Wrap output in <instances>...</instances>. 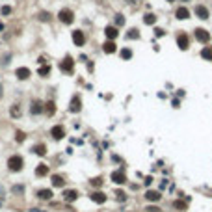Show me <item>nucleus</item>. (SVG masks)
I'll list each match as a JSON object with an SVG mask.
<instances>
[{"mask_svg": "<svg viewBox=\"0 0 212 212\" xmlns=\"http://www.w3.org/2000/svg\"><path fill=\"white\" fill-rule=\"evenodd\" d=\"M24 166H26V162H24V156L21 153H11L6 160V168L9 173H22Z\"/></svg>", "mask_w": 212, "mask_h": 212, "instance_id": "obj_1", "label": "nucleus"}, {"mask_svg": "<svg viewBox=\"0 0 212 212\" xmlns=\"http://www.w3.org/2000/svg\"><path fill=\"white\" fill-rule=\"evenodd\" d=\"M43 112H45V100L39 99V97H32V99H30V104H28L30 117H39V115H43Z\"/></svg>", "mask_w": 212, "mask_h": 212, "instance_id": "obj_2", "label": "nucleus"}, {"mask_svg": "<svg viewBox=\"0 0 212 212\" xmlns=\"http://www.w3.org/2000/svg\"><path fill=\"white\" fill-rule=\"evenodd\" d=\"M35 199L37 201H45V203H50L54 199V188L52 186H43V188H37L35 190Z\"/></svg>", "mask_w": 212, "mask_h": 212, "instance_id": "obj_3", "label": "nucleus"}, {"mask_svg": "<svg viewBox=\"0 0 212 212\" xmlns=\"http://www.w3.org/2000/svg\"><path fill=\"white\" fill-rule=\"evenodd\" d=\"M56 19L62 24H65V26H71V24L74 22V11L71 8H62L58 11V15H56Z\"/></svg>", "mask_w": 212, "mask_h": 212, "instance_id": "obj_4", "label": "nucleus"}, {"mask_svg": "<svg viewBox=\"0 0 212 212\" xmlns=\"http://www.w3.org/2000/svg\"><path fill=\"white\" fill-rule=\"evenodd\" d=\"M48 134H50V138H52L54 141H62L65 136H67V128H65V125L56 123V125H52V127H50Z\"/></svg>", "mask_w": 212, "mask_h": 212, "instance_id": "obj_5", "label": "nucleus"}, {"mask_svg": "<svg viewBox=\"0 0 212 212\" xmlns=\"http://www.w3.org/2000/svg\"><path fill=\"white\" fill-rule=\"evenodd\" d=\"M60 71H62L63 74H73L74 73V60H73V56L65 54L63 60L60 62Z\"/></svg>", "mask_w": 212, "mask_h": 212, "instance_id": "obj_6", "label": "nucleus"}, {"mask_svg": "<svg viewBox=\"0 0 212 212\" xmlns=\"http://www.w3.org/2000/svg\"><path fill=\"white\" fill-rule=\"evenodd\" d=\"M50 186L52 188H60L63 190L67 186V177L63 173H50Z\"/></svg>", "mask_w": 212, "mask_h": 212, "instance_id": "obj_7", "label": "nucleus"}, {"mask_svg": "<svg viewBox=\"0 0 212 212\" xmlns=\"http://www.w3.org/2000/svg\"><path fill=\"white\" fill-rule=\"evenodd\" d=\"M71 41H73V45L74 47H84L86 45V41H88V37H86V32L84 30H73L71 32Z\"/></svg>", "mask_w": 212, "mask_h": 212, "instance_id": "obj_8", "label": "nucleus"}, {"mask_svg": "<svg viewBox=\"0 0 212 212\" xmlns=\"http://www.w3.org/2000/svg\"><path fill=\"white\" fill-rule=\"evenodd\" d=\"M30 153L39 156V158H45V156L48 154V147H47L45 141H35V143L32 145V149H30Z\"/></svg>", "mask_w": 212, "mask_h": 212, "instance_id": "obj_9", "label": "nucleus"}, {"mask_svg": "<svg viewBox=\"0 0 212 212\" xmlns=\"http://www.w3.org/2000/svg\"><path fill=\"white\" fill-rule=\"evenodd\" d=\"M34 175L37 177V179H47V177H50V164L39 162V164L34 168Z\"/></svg>", "mask_w": 212, "mask_h": 212, "instance_id": "obj_10", "label": "nucleus"}, {"mask_svg": "<svg viewBox=\"0 0 212 212\" xmlns=\"http://www.w3.org/2000/svg\"><path fill=\"white\" fill-rule=\"evenodd\" d=\"M67 110H69V114H80V110H82V97H80V93H74L71 97Z\"/></svg>", "mask_w": 212, "mask_h": 212, "instance_id": "obj_11", "label": "nucleus"}, {"mask_svg": "<svg viewBox=\"0 0 212 212\" xmlns=\"http://www.w3.org/2000/svg\"><path fill=\"white\" fill-rule=\"evenodd\" d=\"M78 197H80V192L74 190V188H63V190H62V199H63V203H74Z\"/></svg>", "mask_w": 212, "mask_h": 212, "instance_id": "obj_12", "label": "nucleus"}, {"mask_svg": "<svg viewBox=\"0 0 212 212\" xmlns=\"http://www.w3.org/2000/svg\"><path fill=\"white\" fill-rule=\"evenodd\" d=\"M56 112H58L56 100H54V99H47V100H45V112H43V115L50 119V117H54V115H56Z\"/></svg>", "mask_w": 212, "mask_h": 212, "instance_id": "obj_13", "label": "nucleus"}, {"mask_svg": "<svg viewBox=\"0 0 212 212\" xmlns=\"http://www.w3.org/2000/svg\"><path fill=\"white\" fill-rule=\"evenodd\" d=\"M30 77H32V69L26 67V65H21V67L15 69V78L21 80V82H24V80H28Z\"/></svg>", "mask_w": 212, "mask_h": 212, "instance_id": "obj_14", "label": "nucleus"}, {"mask_svg": "<svg viewBox=\"0 0 212 212\" xmlns=\"http://www.w3.org/2000/svg\"><path fill=\"white\" fill-rule=\"evenodd\" d=\"M8 115H9V119H21L22 117V106L19 102H13L8 108Z\"/></svg>", "mask_w": 212, "mask_h": 212, "instance_id": "obj_15", "label": "nucleus"}, {"mask_svg": "<svg viewBox=\"0 0 212 212\" xmlns=\"http://www.w3.org/2000/svg\"><path fill=\"white\" fill-rule=\"evenodd\" d=\"M24 192H26V186H24L22 183H13L11 188H9V194H11L13 197H22Z\"/></svg>", "mask_w": 212, "mask_h": 212, "instance_id": "obj_16", "label": "nucleus"}, {"mask_svg": "<svg viewBox=\"0 0 212 212\" xmlns=\"http://www.w3.org/2000/svg\"><path fill=\"white\" fill-rule=\"evenodd\" d=\"M50 73H52V65H50V63L39 65L37 71H35V74H37L39 78H48V77H50Z\"/></svg>", "mask_w": 212, "mask_h": 212, "instance_id": "obj_17", "label": "nucleus"}, {"mask_svg": "<svg viewBox=\"0 0 212 212\" xmlns=\"http://www.w3.org/2000/svg\"><path fill=\"white\" fill-rule=\"evenodd\" d=\"M89 197H91V201L93 203H97V205H102V203H106V194L104 192H100V190H95V192H91L89 194Z\"/></svg>", "mask_w": 212, "mask_h": 212, "instance_id": "obj_18", "label": "nucleus"}, {"mask_svg": "<svg viewBox=\"0 0 212 212\" xmlns=\"http://www.w3.org/2000/svg\"><path fill=\"white\" fill-rule=\"evenodd\" d=\"M102 52L104 54H115V52H117V45H115V41H112V39H106L104 45H102Z\"/></svg>", "mask_w": 212, "mask_h": 212, "instance_id": "obj_19", "label": "nucleus"}, {"mask_svg": "<svg viewBox=\"0 0 212 212\" xmlns=\"http://www.w3.org/2000/svg\"><path fill=\"white\" fill-rule=\"evenodd\" d=\"M104 35H106V39H112V41H115V37L119 35L117 26H114V24H108V26L104 28Z\"/></svg>", "mask_w": 212, "mask_h": 212, "instance_id": "obj_20", "label": "nucleus"}, {"mask_svg": "<svg viewBox=\"0 0 212 212\" xmlns=\"http://www.w3.org/2000/svg\"><path fill=\"white\" fill-rule=\"evenodd\" d=\"M112 180L115 184H125V183H127V175L123 173V169H117V171H114V173H112Z\"/></svg>", "mask_w": 212, "mask_h": 212, "instance_id": "obj_21", "label": "nucleus"}, {"mask_svg": "<svg viewBox=\"0 0 212 212\" xmlns=\"http://www.w3.org/2000/svg\"><path fill=\"white\" fill-rule=\"evenodd\" d=\"M26 141V132L24 130H15V143H24Z\"/></svg>", "mask_w": 212, "mask_h": 212, "instance_id": "obj_22", "label": "nucleus"}, {"mask_svg": "<svg viewBox=\"0 0 212 212\" xmlns=\"http://www.w3.org/2000/svg\"><path fill=\"white\" fill-rule=\"evenodd\" d=\"M13 13V8L11 6H2L0 8V17H9Z\"/></svg>", "mask_w": 212, "mask_h": 212, "instance_id": "obj_23", "label": "nucleus"}, {"mask_svg": "<svg viewBox=\"0 0 212 212\" xmlns=\"http://www.w3.org/2000/svg\"><path fill=\"white\" fill-rule=\"evenodd\" d=\"M195 13L199 15V19H206V17H208V11H206L203 6H197V8H195Z\"/></svg>", "mask_w": 212, "mask_h": 212, "instance_id": "obj_24", "label": "nucleus"}, {"mask_svg": "<svg viewBox=\"0 0 212 212\" xmlns=\"http://www.w3.org/2000/svg\"><path fill=\"white\" fill-rule=\"evenodd\" d=\"M177 17H179V19H186V17H190V11L186 8H179V9H177Z\"/></svg>", "mask_w": 212, "mask_h": 212, "instance_id": "obj_25", "label": "nucleus"}, {"mask_svg": "<svg viewBox=\"0 0 212 212\" xmlns=\"http://www.w3.org/2000/svg\"><path fill=\"white\" fill-rule=\"evenodd\" d=\"M145 197H147L149 201H158L160 199V194H158V192H147V194H145Z\"/></svg>", "mask_w": 212, "mask_h": 212, "instance_id": "obj_26", "label": "nucleus"}, {"mask_svg": "<svg viewBox=\"0 0 212 212\" xmlns=\"http://www.w3.org/2000/svg\"><path fill=\"white\" fill-rule=\"evenodd\" d=\"M39 21L48 22V21H52V15H50V13H47V11H41V13H39Z\"/></svg>", "mask_w": 212, "mask_h": 212, "instance_id": "obj_27", "label": "nucleus"}, {"mask_svg": "<svg viewBox=\"0 0 212 212\" xmlns=\"http://www.w3.org/2000/svg\"><path fill=\"white\" fill-rule=\"evenodd\" d=\"M119 54H121V58H123V60H130V58H132V50H130V48H123Z\"/></svg>", "mask_w": 212, "mask_h": 212, "instance_id": "obj_28", "label": "nucleus"}, {"mask_svg": "<svg viewBox=\"0 0 212 212\" xmlns=\"http://www.w3.org/2000/svg\"><path fill=\"white\" fill-rule=\"evenodd\" d=\"M154 21H156V19H154V15H153V13H147V15L143 17V22H145V24H153Z\"/></svg>", "mask_w": 212, "mask_h": 212, "instance_id": "obj_29", "label": "nucleus"}, {"mask_svg": "<svg viewBox=\"0 0 212 212\" xmlns=\"http://www.w3.org/2000/svg\"><path fill=\"white\" fill-rule=\"evenodd\" d=\"M127 37L128 39H138L140 37V35H138V30H130V32L127 34Z\"/></svg>", "mask_w": 212, "mask_h": 212, "instance_id": "obj_30", "label": "nucleus"}, {"mask_svg": "<svg viewBox=\"0 0 212 212\" xmlns=\"http://www.w3.org/2000/svg\"><path fill=\"white\" fill-rule=\"evenodd\" d=\"M179 45H180V48H188L186 47V35H179Z\"/></svg>", "mask_w": 212, "mask_h": 212, "instance_id": "obj_31", "label": "nucleus"}, {"mask_svg": "<svg viewBox=\"0 0 212 212\" xmlns=\"http://www.w3.org/2000/svg\"><path fill=\"white\" fill-rule=\"evenodd\" d=\"M197 37L201 41H206V39H208V34H203V30H197Z\"/></svg>", "mask_w": 212, "mask_h": 212, "instance_id": "obj_32", "label": "nucleus"}, {"mask_svg": "<svg viewBox=\"0 0 212 212\" xmlns=\"http://www.w3.org/2000/svg\"><path fill=\"white\" fill-rule=\"evenodd\" d=\"M100 183H102V179H100V177H97V179H91V184H93V186H100Z\"/></svg>", "mask_w": 212, "mask_h": 212, "instance_id": "obj_33", "label": "nucleus"}, {"mask_svg": "<svg viewBox=\"0 0 212 212\" xmlns=\"http://www.w3.org/2000/svg\"><path fill=\"white\" fill-rule=\"evenodd\" d=\"M115 22H117V26H123V22H125V19L121 17V15H117V19H115Z\"/></svg>", "mask_w": 212, "mask_h": 212, "instance_id": "obj_34", "label": "nucleus"}, {"mask_svg": "<svg viewBox=\"0 0 212 212\" xmlns=\"http://www.w3.org/2000/svg\"><path fill=\"white\" fill-rule=\"evenodd\" d=\"M30 212H47V210H43L41 206H32V208H30Z\"/></svg>", "mask_w": 212, "mask_h": 212, "instance_id": "obj_35", "label": "nucleus"}, {"mask_svg": "<svg viewBox=\"0 0 212 212\" xmlns=\"http://www.w3.org/2000/svg\"><path fill=\"white\" fill-rule=\"evenodd\" d=\"M147 210H149V212H160L158 208H156V206H147Z\"/></svg>", "mask_w": 212, "mask_h": 212, "instance_id": "obj_36", "label": "nucleus"}, {"mask_svg": "<svg viewBox=\"0 0 212 212\" xmlns=\"http://www.w3.org/2000/svg\"><path fill=\"white\" fill-rule=\"evenodd\" d=\"M4 30H6V24L0 21V34H4Z\"/></svg>", "mask_w": 212, "mask_h": 212, "instance_id": "obj_37", "label": "nucleus"}, {"mask_svg": "<svg viewBox=\"0 0 212 212\" xmlns=\"http://www.w3.org/2000/svg\"><path fill=\"white\" fill-rule=\"evenodd\" d=\"M2 99H4V86L0 84V100H2Z\"/></svg>", "mask_w": 212, "mask_h": 212, "instance_id": "obj_38", "label": "nucleus"}, {"mask_svg": "<svg viewBox=\"0 0 212 212\" xmlns=\"http://www.w3.org/2000/svg\"><path fill=\"white\" fill-rule=\"evenodd\" d=\"M0 206H2V199H0Z\"/></svg>", "mask_w": 212, "mask_h": 212, "instance_id": "obj_39", "label": "nucleus"}]
</instances>
